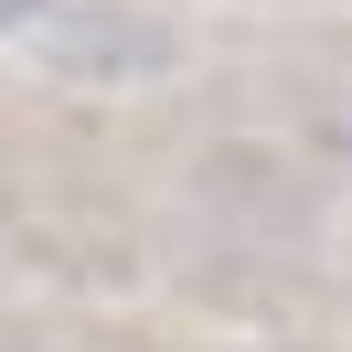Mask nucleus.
Here are the masks:
<instances>
[{
	"mask_svg": "<svg viewBox=\"0 0 352 352\" xmlns=\"http://www.w3.org/2000/svg\"><path fill=\"white\" fill-rule=\"evenodd\" d=\"M43 11H54V0H0V43H11L22 22H43Z\"/></svg>",
	"mask_w": 352,
	"mask_h": 352,
	"instance_id": "obj_1",
	"label": "nucleus"
}]
</instances>
